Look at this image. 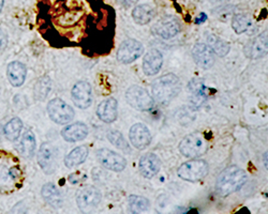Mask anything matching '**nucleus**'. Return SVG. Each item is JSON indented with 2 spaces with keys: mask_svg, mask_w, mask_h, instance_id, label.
Segmentation results:
<instances>
[{
  "mask_svg": "<svg viewBox=\"0 0 268 214\" xmlns=\"http://www.w3.org/2000/svg\"><path fill=\"white\" fill-rule=\"evenodd\" d=\"M23 179L17 158L9 152L0 150V193L16 190Z\"/></svg>",
  "mask_w": 268,
  "mask_h": 214,
  "instance_id": "1",
  "label": "nucleus"
},
{
  "mask_svg": "<svg viewBox=\"0 0 268 214\" xmlns=\"http://www.w3.org/2000/svg\"><path fill=\"white\" fill-rule=\"evenodd\" d=\"M247 181L246 171L237 166L225 168L219 175L216 183V189L220 196H229L239 191Z\"/></svg>",
  "mask_w": 268,
  "mask_h": 214,
  "instance_id": "2",
  "label": "nucleus"
},
{
  "mask_svg": "<svg viewBox=\"0 0 268 214\" xmlns=\"http://www.w3.org/2000/svg\"><path fill=\"white\" fill-rule=\"evenodd\" d=\"M181 90V82L178 76L173 73L163 75L155 80L153 84L154 98L163 104L174 100Z\"/></svg>",
  "mask_w": 268,
  "mask_h": 214,
  "instance_id": "3",
  "label": "nucleus"
},
{
  "mask_svg": "<svg viewBox=\"0 0 268 214\" xmlns=\"http://www.w3.org/2000/svg\"><path fill=\"white\" fill-rule=\"evenodd\" d=\"M208 149V142L201 133H192L185 136L179 144L180 153L190 158L204 155Z\"/></svg>",
  "mask_w": 268,
  "mask_h": 214,
  "instance_id": "4",
  "label": "nucleus"
},
{
  "mask_svg": "<svg viewBox=\"0 0 268 214\" xmlns=\"http://www.w3.org/2000/svg\"><path fill=\"white\" fill-rule=\"evenodd\" d=\"M208 164L203 160H191L178 168L177 175L184 181L197 182L208 174Z\"/></svg>",
  "mask_w": 268,
  "mask_h": 214,
  "instance_id": "5",
  "label": "nucleus"
},
{
  "mask_svg": "<svg viewBox=\"0 0 268 214\" xmlns=\"http://www.w3.org/2000/svg\"><path fill=\"white\" fill-rule=\"evenodd\" d=\"M126 99L130 106L141 112H147L154 107L153 96L148 93L146 89L140 86L130 87L127 90Z\"/></svg>",
  "mask_w": 268,
  "mask_h": 214,
  "instance_id": "6",
  "label": "nucleus"
},
{
  "mask_svg": "<svg viewBox=\"0 0 268 214\" xmlns=\"http://www.w3.org/2000/svg\"><path fill=\"white\" fill-rule=\"evenodd\" d=\"M50 118L58 124H67L74 118L73 108L61 99L52 100L47 105Z\"/></svg>",
  "mask_w": 268,
  "mask_h": 214,
  "instance_id": "7",
  "label": "nucleus"
},
{
  "mask_svg": "<svg viewBox=\"0 0 268 214\" xmlns=\"http://www.w3.org/2000/svg\"><path fill=\"white\" fill-rule=\"evenodd\" d=\"M144 53V45L139 41L129 39L123 41L117 52V59L121 64H132L139 59Z\"/></svg>",
  "mask_w": 268,
  "mask_h": 214,
  "instance_id": "8",
  "label": "nucleus"
},
{
  "mask_svg": "<svg viewBox=\"0 0 268 214\" xmlns=\"http://www.w3.org/2000/svg\"><path fill=\"white\" fill-rule=\"evenodd\" d=\"M97 158L103 167L112 171H122L127 166V162L120 154L108 149H100L97 151Z\"/></svg>",
  "mask_w": 268,
  "mask_h": 214,
  "instance_id": "9",
  "label": "nucleus"
},
{
  "mask_svg": "<svg viewBox=\"0 0 268 214\" xmlns=\"http://www.w3.org/2000/svg\"><path fill=\"white\" fill-rule=\"evenodd\" d=\"M72 100L75 106L87 109L92 104V89L87 81H79L72 88Z\"/></svg>",
  "mask_w": 268,
  "mask_h": 214,
  "instance_id": "10",
  "label": "nucleus"
},
{
  "mask_svg": "<svg viewBox=\"0 0 268 214\" xmlns=\"http://www.w3.org/2000/svg\"><path fill=\"white\" fill-rule=\"evenodd\" d=\"M101 193L93 186H87L79 192L77 203L82 211H89L94 209L101 203Z\"/></svg>",
  "mask_w": 268,
  "mask_h": 214,
  "instance_id": "11",
  "label": "nucleus"
},
{
  "mask_svg": "<svg viewBox=\"0 0 268 214\" xmlns=\"http://www.w3.org/2000/svg\"><path fill=\"white\" fill-rule=\"evenodd\" d=\"M38 163L40 167L46 174H53L57 167V158L55 148L49 143H44L41 146L38 153Z\"/></svg>",
  "mask_w": 268,
  "mask_h": 214,
  "instance_id": "12",
  "label": "nucleus"
},
{
  "mask_svg": "<svg viewBox=\"0 0 268 214\" xmlns=\"http://www.w3.org/2000/svg\"><path fill=\"white\" fill-rule=\"evenodd\" d=\"M192 56H193L194 61L196 62V65L204 69V70H207L210 69L215 64V53L212 52L211 48L204 43H197L192 48Z\"/></svg>",
  "mask_w": 268,
  "mask_h": 214,
  "instance_id": "13",
  "label": "nucleus"
},
{
  "mask_svg": "<svg viewBox=\"0 0 268 214\" xmlns=\"http://www.w3.org/2000/svg\"><path fill=\"white\" fill-rule=\"evenodd\" d=\"M129 138L133 147L139 150H143L149 146L151 142V134L145 124L136 123L130 129Z\"/></svg>",
  "mask_w": 268,
  "mask_h": 214,
  "instance_id": "14",
  "label": "nucleus"
},
{
  "mask_svg": "<svg viewBox=\"0 0 268 214\" xmlns=\"http://www.w3.org/2000/svg\"><path fill=\"white\" fill-rule=\"evenodd\" d=\"M155 31L158 36L169 40L177 36L180 31V24L178 19L173 16H168L160 19L155 26Z\"/></svg>",
  "mask_w": 268,
  "mask_h": 214,
  "instance_id": "15",
  "label": "nucleus"
},
{
  "mask_svg": "<svg viewBox=\"0 0 268 214\" xmlns=\"http://www.w3.org/2000/svg\"><path fill=\"white\" fill-rule=\"evenodd\" d=\"M161 162L156 154L146 153L140 160V171L143 177L147 179L154 178L160 171Z\"/></svg>",
  "mask_w": 268,
  "mask_h": 214,
  "instance_id": "16",
  "label": "nucleus"
},
{
  "mask_svg": "<svg viewBox=\"0 0 268 214\" xmlns=\"http://www.w3.org/2000/svg\"><path fill=\"white\" fill-rule=\"evenodd\" d=\"M97 115L103 122L112 123L118 116V103L115 99L109 98L104 101H102L98 108H97Z\"/></svg>",
  "mask_w": 268,
  "mask_h": 214,
  "instance_id": "17",
  "label": "nucleus"
},
{
  "mask_svg": "<svg viewBox=\"0 0 268 214\" xmlns=\"http://www.w3.org/2000/svg\"><path fill=\"white\" fill-rule=\"evenodd\" d=\"M163 64L162 54L158 50H150L144 57L143 70L147 76H153L159 73Z\"/></svg>",
  "mask_w": 268,
  "mask_h": 214,
  "instance_id": "18",
  "label": "nucleus"
},
{
  "mask_svg": "<svg viewBox=\"0 0 268 214\" xmlns=\"http://www.w3.org/2000/svg\"><path fill=\"white\" fill-rule=\"evenodd\" d=\"M268 51V40H267V31H264L261 34H259L258 37H256L250 45L247 47L246 54L247 56L253 58V59H259L263 58L267 55Z\"/></svg>",
  "mask_w": 268,
  "mask_h": 214,
  "instance_id": "19",
  "label": "nucleus"
},
{
  "mask_svg": "<svg viewBox=\"0 0 268 214\" xmlns=\"http://www.w3.org/2000/svg\"><path fill=\"white\" fill-rule=\"evenodd\" d=\"M88 135V128L82 122H75L70 126H67L61 131V136L69 143H75L83 141Z\"/></svg>",
  "mask_w": 268,
  "mask_h": 214,
  "instance_id": "20",
  "label": "nucleus"
},
{
  "mask_svg": "<svg viewBox=\"0 0 268 214\" xmlns=\"http://www.w3.org/2000/svg\"><path fill=\"white\" fill-rule=\"evenodd\" d=\"M26 67L18 61H13L6 68V76L12 86L19 87L24 84L26 79Z\"/></svg>",
  "mask_w": 268,
  "mask_h": 214,
  "instance_id": "21",
  "label": "nucleus"
},
{
  "mask_svg": "<svg viewBox=\"0 0 268 214\" xmlns=\"http://www.w3.org/2000/svg\"><path fill=\"white\" fill-rule=\"evenodd\" d=\"M133 19L139 25H147L156 16V10L149 4L136 5L132 12Z\"/></svg>",
  "mask_w": 268,
  "mask_h": 214,
  "instance_id": "22",
  "label": "nucleus"
},
{
  "mask_svg": "<svg viewBox=\"0 0 268 214\" xmlns=\"http://www.w3.org/2000/svg\"><path fill=\"white\" fill-rule=\"evenodd\" d=\"M42 197L54 208H59L64 203V198L59 190L53 183H47L42 188Z\"/></svg>",
  "mask_w": 268,
  "mask_h": 214,
  "instance_id": "23",
  "label": "nucleus"
},
{
  "mask_svg": "<svg viewBox=\"0 0 268 214\" xmlns=\"http://www.w3.org/2000/svg\"><path fill=\"white\" fill-rule=\"evenodd\" d=\"M88 156V148L86 146H80L73 149L65 158L66 166L69 168L77 167L83 164Z\"/></svg>",
  "mask_w": 268,
  "mask_h": 214,
  "instance_id": "24",
  "label": "nucleus"
},
{
  "mask_svg": "<svg viewBox=\"0 0 268 214\" xmlns=\"http://www.w3.org/2000/svg\"><path fill=\"white\" fill-rule=\"evenodd\" d=\"M19 152L24 157L30 158L36 150V137L31 131H26L19 143Z\"/></svg>",
  "mask_w": 268,
  "mask_h": 214,
  "instance_id": "25",
  "label": "nucleus"
},
{
  "mask_svg": "<svg viewBox=\"0 0 268 214\" xmlns=\"http://www.w3.org/2000/svg\"><path fill=\"white\" fill-rule=\"evenodd\" d=\"M232 27L236 33L242 34L253 28V22L248 15L236 14L232 19Z\"/></svg>",
  "mask_w": 268,
  "mask_h": 214,
  "instance_id": "26",
  "label": "nucleus"
},
{
  "mask_svg": "<svg viewBox=\"0 0 268 214\" xmlns=\"http://www.w3.org/2000/svg\"><path fill=\"white\" fill-rule=\"evenodd\" d=\"M52 89L51 78L47 76H43L38 79L34 85V98L39 101H44L47 95L50 94Z\"/></svg>",
  "mask_w": 268,
  "mask_h": 214,
  "instance_id": "27",
  "label": "nucleus"
},
{
  "mask_svg": "<svg viewBox=\"0 0 268 214\" xmlns=\"http://www.w3.org/2000/svg\"><path fill=\"white\" fill-rule=\"evenodd\" d=\"M22 129H23L22 120L17 118V117H15V118L11 119L8 123L5 124L3 129V133L9 141L14 142L19 137L20 132H22Z\"/></svg>",
  "mask_w": 268,
  "mask_h": 214,
  "instance_id": "28",
  "label": "nucleus"
},
{
  "mask_svg": "<svg viewBox=\"0 0 268 214\" xmlns=\"http://www.w3.org/2000/svg\"><path fill=\"white\" fill-rule=\"evenodd\" d=\"M208 46L211 48L212 52L217 54L220 57H224L230 52V45L224 42L223 40L214 36V34H209L207 37Z\"/></svg>",
  "mask_w": 268,
  "mask_h": 214,
  "instance_id": "29",
  "label": "nucleus"
},
{
  "mask_svg": "<svg viewBox=\"0 0 268 214\" xmlns=\"http://www.w3.org/2000/svg\"><path fill=\"white\" fill-rule=\"evenodd\" d=\"M189 89L192 94V100L195 104H201L205 100V85L202 79H193L189 84Z\"/></svg>",
  "mask_w": 268,
  "mask_h": 214,
  "instance_id": "30",
  "label": "nucleus"
},
{
  "mask_svg": "<svg viewBox=\"0 0 268 214\" xmlns=\"http://www.w3.org/2000/svg\"><path fill=\"white\" fill-rule=\"evenodd\" d=\"M130 209L134 213H143L148 210L149 208V200L145 197L131 195L128 199Z\"/></svg>",
  "mask_w": 268,
  "mask_h": 214,
  "instance_id": "31",
  "label": "nucleus"
},
{
  "mask_svg": "<svg viewBox=\"0 0 268 214\" xmlns=\"http://www.w3.org/2000/svg\"><path fill=\"white\" fill-rule=\"evenodd\" d=\"M107 140L111 142L113 146H115L117 149L125 151V152H129L130 151L128 142L126 141V138L123 137V135L120 132H118V131H115V130L109 131V132L107 133Z\"/></svg>",
  "mask_w": 268,
  "mask_h": 214,
  "instance_id": "32",
  "label": "nucleus"
},
{
  "mask_svg": "<svg viewBox=\"0 0 268 214\" xmlns=\"http://www.w3.org/2000/svg\"><path fill=\"white\" fill-rule=\"evenodd\" d=\"M6 45H8V36L0 27V51H3Z\"/></svg>",
  "mask_w": 268,
  "mask_h": 214,
  "instance_id": "33",
  "label": "nucleus"
},
{
  "mask_svg": "<svg viewBox=\"0 0 268 214\" xmlns=\"http://www.w3.org/2000/svg\"><path fill=\"white\" fill-rule=\"evenodd\" d=\"M116 1H117L118 4L121 5L122 8L128 9V8H130V6L139 1V0H116Z\"/></svg>",
  "mask_w": 268,
  "mask_h": 214,
  "instance_id": "34",
  "label": "nucleus"
},
{
  "mask_svg": "<svg viewBox=\"0 0 268 214\" xmlns=\"http://www.w3.org/2000/svg\"><path fill=\"white\" fill-rule=\"evenodd\" d=\"M206 19H207V16H206V14H204V13H201V15L196 18V23L197 24H202V23L205 22Z\"/></svg>",
  "mask_w": 268,
  "mask_h": 214,
  "instance_id": "35",
  "label": "nucleus"
},
{
  "mask_svg": "<svg viewBox=\"0 0 268 214\" xmlns=\"http://www.w3.org/2000/svg\"><path fill=\"white\" fill-rule=\"evenodd\" d=\"M211 3H222V2H226L229 1V0H209Z\"/></svg>",
  "mask_w": 268,
  "mask_h": 214,
  "instance_id": "36",
  "label": "nucleus"
},
{
  "mask_svg": "<svg viewBox=\"0 0 268 214\" xmlns=\"http://www.w3.org/2000/svg\"><path fill=\"white\" fill-rule=\"evenodd\" d=\"M3 3H4V0H0V12H1L3 8Z\"/></svg>",
  "mask_w": 268,
  "mask_h": 214,
  "instance_id": "37",
  "label": "nucleus"
},
{
  "mask_svg": "<svg viewBox=\"0 0 268 214\" xmlns=\"http://www.w3.org/2000/svg\"><path fill=\"white\" fill-rule=\"evenodd\" d=\"M265 167H267V152H265Z\"/></svg>",
  "mask_w": 268,
  "mask_h": 214,
  "instance_id": "38",
  "label": "nucleus"
}]
</instances>
